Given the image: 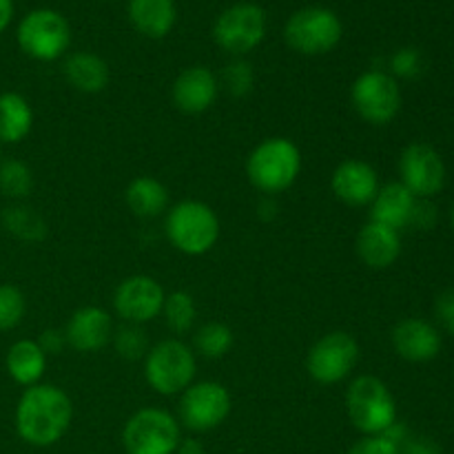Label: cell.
Masks as SVG:
<instances>
[{
    "label": "cell",
    "instance_id": "f546056e",
    "mask_svg": "<svg viewBox=\"0 0 454 454\" xmlns=\"http://www.w3.org/2000/svg\"><path fill=\"white\" fill-rule=\"evenodd\" d=\"M114 344L115 353L120 355L127 362H137V359H145L146 353H149V337H146V331L137 324H124L114 331Z\"/></svg>",
    "mask_w": 454,
    "mask_h": 454
},
{
    "label": "cell",
    "instance_id": "4316f807",
    "mask_svg": "<svg viewBox=\"0 0 454 454\" xmlns=\"http://www.w3.org/2000/svg\"><path fill=\"white\" fill-rule=\"evenodd\" d=\"M3 226L7 233L22 242H40L47 235V224L43 217L25 204H12L3 211Z\"/></svg>",
    "mask_w": 454,
    "mask_h": 454
},
{
    "label": "cell",
    "instance_id": "9c48e42d",
    "mask_svg": "<svg viewBox=\"0 0 454 454\" xmlns=\"http://www.w3.org/2000/svg\"><path fill=\"white\" fill-rule=\"evenodd\" d=\"M344 27L340 16L326 7H304L293 13L284 27V38L301 56H324L340 44Z\"/></svg>",
    "mask_w": 454,
    "mask_h": 454
},
{
    "label": "cell",
    "instance_id": "603a6c76",
    "mask_svg": "<svg viewBox=\"0 0 454 454\" xmlns=\"http://www.w3.org/2000/svg\"><path fill=\"white\" fill-rule=\"evenodd\" d=\"M129 20L137 34L153 40L164 38L176 27V0H129Z\"/></svg>",
    "mask_w": 454,
    "mask_h": 454
},
{
    "label": "cell",
    "instance_id": "836d02e7",
    "mask_svg": "<svg viewBox=\"0 0 454 454\" xmlns=\"http://www.w3.org/2000/svg\"><path fill=\"white\" fill-rule=\"evenodd\" d=\"M346 454H402L399 446L384 437V434H375V437H362L357 443L346 450Z\"/></svg>",
    "mask_w": 454,
    "mask_h": 454
},
{
    "label": "cell",
    "instance_id": "6da1fadb",
    "mask_svg": "<svg viewBox=\"0 0 454 454\" xmlns=\"http://www.w3.org/2000/svg\"><path fill=\"white\" fill-rule=\"evenodd\" d=\"M74 402L53 384H35L25 388L16 403L13 426L18 437L34 448L56 446L71 428Z\"/></svg>",
    "mask_w": 454,
    "mask_h": 454
},
{
    "label": "cell",
    "instance_id": "ab89813d",
    "mask_svg": "<svg viewBox=\"0 0 454 454\" xmlns=\"http://www.w3.org/2000/svg\"><path fill=\"white\" fill-rule=\"evenodd\" d=\"M13 18V3L12 0H0V34L9 27Z\"/></svg>",
    "mask_w": 454,
    "mask_h": 454
},
{
    "label": "cell",
    "instance_id": "30bf717a",
    "mask_svg": "<svg viewBox=\"0 0 454 454\" xmlns=\"http://www.w3.org/2000/svg\"><path fill=\"white\" fill-rule=\"evenodd\" d=\"M18 44L38 62L60 60L71 44V27L62 13L53 9H34L20 20Z\"/></svg>",
    "mask_w": 454,
    "mask_h": 454
},
{
    "label": "cell",
    "instance_id": "60d3db41",
    "mask_svg": "<svg viewBox=\"0 0 454 454\" xmlns=\"http://www.w3.org/2000/svg\"><path fill=\"white\" fill-rule=\"evenodd\" d=\"M452 229H454V207H452Z\"/></svg>",
    "mask_w": 454,
    "mask_h": 454
},
{
    "label": "cell",
    "instance_id": "e0dca14e",
    "mask_svg": "<svg viewBox=\"0 0 454 454\" xmlns=\"http://www.w3.org/2000/svg\"><path fill=\"white\" fill-rule=\"evenodd\" d=\"M67 346L78 353H98L114 340V319L100 306H82L69 317L62 328Z\"/></svg>",
    "mask_w": 454,
    "mask_h": 454
},
{
    "label": "cell",
    "instance_id": "3957f363",
    "mask_svg": "<svg viewBox=\"0 0 454 454\" xmlns=\"http://www.w3.org/2000/svg\"><path fill=\"white\" fill-rule=\"evenodd\" d=\"M164 233L176 251L189 257L207 255L220 239V217L202 200H182L167 211Z\"/></svg>",
    "mask_w": 454,
    "mask_h": 454
},
{
    "label": "cell",
    "instance_id": "83f0119b",
    "mask_svg": "<svg viewBox=\"0 0 454 454\" xmlns=\"http://www.w3.org/2000/svg\"><path fill=\"white\" fill-rule=\"evenodd\" d=\"M233 341L235 337L231 326L222 322H208L195 331L191 348L195 350V355H202L207 359H222L231 353Z\"/></svg>",
    "mask_w": 454,
    "mask_h": 454
},
{
    "label": "cell",
    "instance_id": "5b68a950",
    "mask_svg": "<svg viewBox=\"0 0 454 454\" xmlns=\"http://www.w3.org/2000/svg\"><path fill=\"white\" fill-rule=\"evenodd\" d=\"M346 412L364 437L384 434L397 421V403L388 386L375 375H359L346 388Z\"/></svg>",
    "mask_w": 454,
    "mask_h": 454
},
{
    "label": "cell",
    "instance_id": "f1b7e54d",
    "mask_svg": "<svg viewBox=\"0 0 454 454\" xmlns=\"http://www.w3.org/2000/svg\"><path fill=\"white\" fill-rule=\"evenodd\" d=\"M34 191V173L22 160H0V193L9 200L29 198Z\"/></svg>",
    "mask_w": 454,
    "mask_h": 454
},
{
    "label": "cell",
    "instance_id": "ba28073f",
    "mask_svg": "<svg viewBox=\"0 0 454 454\" xmlns=\"http://www.w3.org/2000/svg\"><path fill=\"white\" fill-rule=\"evenodd\" d=\"M350 105L364 122L386 127L402 111V89L397 78L381 69H368L350 87Z\"/></svg>",
    "mask_w": 454,
    "mask_h": 454
},
{
    "label": "cell",
    "instance_id": "b9f144b4",
    "mask_svg": "<svg viewBox=\"0 0 454 454\" xmlns=\"http://www.w3.org/2000/svg\"><path fill=\"white\" fill-rule=\"evenodd\" d=\"M0 155H3V145H0Z\"/></svg>",
    "mask_w": 454,
    "mask_h": 454
},
{
    "label": "cell",
    "instance_id": "d6a6232c",
    "mask_svg": "<svg viewBox=\"0 0 454 454\" xmlns=\"http://www.w3.org/2000/svg\"><path fill=\"white\" fill-rule=\"evenodd\" d=\"M421 74V53L417 49L406 47L399 49L393 58H390V75L393 78H417Z\"/></svg>",
    "mask_w": 454,
    "mask_h": 454
},
{
    "label": "cell",
    "instance_id": "7402d4cb",
    "mask_svg": "<svg viewBox=\"0 0 454 454\" xmlns=\"http://www.w3.org/2000/svg\"><path fill=\"white\" fill-rule=\"evenodd\" d=\"M124 202L129 211L140 220H155L160 215H167L171 208V195L158 177L137 176L129 182L124 191Z\"/></svg>",
    "mask_w": 454,
    "mask_h": 454
},
{
    "label": "cell",
    "instance_id": "cb8c5ba5",
    "mask_svg": "<svg viewBox=\"0 0 454 454\" xmlns=\"http://www.w3.org/2000/svg\"><path fill=\"white\" fill-rule=\"evenodd\" d=\"M47 355L40 348L35 340H18L16 344L9 346L4 366H7L9 377L22 388L40 384L47 371Z\"/></svg>",
    "mask_w": 454,
    "mask_h": 454
},
{
    "label": "cell",
    "instance_id": "1f68e13d",
    "mask_svg": "<svg viewBox=\"0 0 454 454\" xmlns=\"http://www.w3.org/2000/svg\"><path fill=\"white\" fill-rule=\"evenodd\" d=\"M27 313V300L20 288L0 284V333L20 326Z\"/></svg>",
    "mask_w": 454,
    "mask_h": 454
},
{
    "label": "cell",
    "instance_id": "e575fe53",
    "mask_svg": "<svg viewBox=\"0 0 454 454\" xmlns=\"http://www.w3.org/2000/svg\"><path fill=\"white\" fill-rule=\"evenodd\" d=\"M434 224H437V207L433 204V200H417L411 226L419 231H430L434 229Z\"/></svg>",
    "mask_w": 454,
    "mask_h": 454
},
{
    "label": "cell",
    "instance_id": "277c9868",
    "mask_svg": "<svg viewBox=\"0 0 454 454\" xmlns=\"http://www.w3.org/2000/svg\"><path fill=\"white\" fill-rule=\"evenodd\" d=\"M198 375V355L186 341L171 337L151 346L145 357V380L162 397L182 395Z\"/></svg>",
    "mask_w": 454,
    "mask_h": 454
},
{
    "label": "cell",
    "instance_id": "8992f818",
    "mask_svg": "<svg viewBox=\"0 0 454 454\" xmlns=\"http://www.w3.org/2000/svg\"><path fill=\"white\" fill-rule=\"evenodd\" d=\"M182 439V426L173 412L146 406L133 412L122 428L127 454H176Z\"/></svg>",
    "mask_w": 454,
    "mask_h": 454
},
{
    "label": "cell",
    "instance_id": "7c38bea8",
    "mask_svg": "<svg viewBox=\"0 0 454 454\" xmlns=\"http://www.w3.org/2000/svg\"><path fill=\"white\" fill-rule=\"evenodd\" d=\"M359 364V344L350 333L333 331L319 337L306 355V372L319 386L348 380Z\"/></svg>",
    "mask_w": 454,
    "mask_h": 454
},
{
    "label": "cell",
    "instance_id": "8d00e7d4",
    "mask_svg": "<svg viewBox=\"0 0 454 454\" xmlns=\"http://www.w3.org/2000/svg\"><path fill=\"white\" fill-rule=\"evenodd\" d=\"M402 454H442V448L428 437H419V434H408L403 443L399 446Z\"/></svg>",
    "mask_w": 454,
    "mask_h": 454
},
{
    "label": "cell",
    "instance_id": "2e32d148",
    "mask_svg": "<svg viewBox=\"0 0 454 454\" xmlns=\"http://www.w3.org/2000/svg\"><path fill=\"white\" fill-rule=\"evenodd\" d=\"M220 96V78L208 67L195 65L182 71L171 87V100L186 115L207 114Z\"/></svg>",
    "mask_w": 454,
    "mask_h": 454
},
{
    "label": "cell",
    "instance_id": "74e56055",
    "mask_svg": "<svg viewBox=\"0 0 454 454\" xmlns=\"http://www.w3.org/2000/svg\"><path fill=\"white\" fill-rule=\"evenodd\" d=\"M35 341H38L40 348L44 350L47 357H51V355H60L67 346L65 331H60V328H47V331H44Z\"/></svg>",
    "mask_w": 454,
    "mask_h": 454
},
{
    "label": "cell",
    "instance_id": "d590c367",
    "mask_svg": "<svg viewBox=\"0 0 454 454\" xmlns=\"http://www.w3.org/2000/svg\"><path fill=\"white\" fill-rule=\"evenodd\" d=\"M434 315H437V322L442 324L443 331L454 335V288H450V291H443L442 295L437 297Z\"/></svg>",
    "mask_w": 454,
    "mask_h": 454
},
{
    "label": "cell",
    "instance_id": "f35d334b",
    "mask_svg": "<svg viewBox=\"0 0 454 454\" xmlns=\"http://www.w3.org/2000/svg\"><path fill=\"white\" fill-rule=\"evenodd\" d=\"M176 454H207V448L198 437H182Z\"/></svg>",
    "mask_w": 454,
    "mask_h": 454
},
{
    "label": "cell",
    "instance_id": "52a82bcc",
    "mask_svg": "<svg viewBox=\"0 0 454 454\" xmlns=\"http://www.w3.org/2000/svg\"><path fill=\"white\" fill-rule=\"evenodd\" d=\"M233 399L229 388L220 381H193L177 402V421L193 434L211 433L220 428L231 415Z\"/></svg>",
    "mask_w": 454,
    "mask_h": 454
},
{
    "label": "cell",
    "instance_id": "ac0fdd59",
    "mask_svg": "<svg viewBox=\"0 0 454 454\" xmlns=\"http://www.w3.org/2000/svg\"><path fill=\"white\" fill-rule=\"evenodd\" d=\"M390 341H393L395 353L412 364L433 362L442 350V335H439L437 326L421 317L402 319L393 328Z\"/></svg>",
    "mask_w": 454,
    "mask_h": 454
},
{
    "label": "cell",
    "instance_id": "4dcf8cb0",
    "mask_svg": "<svg viewBox=\"0 0 454 454\" xmlns=\"http://www.w3.org/2000/svg\"><path fill=\"white\" fill-rule=\"evenodd\" d=\"M255 84V71L253 65L244 58H235L224 67L220 78V87H226V91L233 98H244L253 91Z\"/></svg>",
    "mask_w": 454,
    "mask_h": 454
},
{
    "label": "cell",
    "instance_id": "7a4b0ae2",
    "mask_svg": "<svg viewBox=\"0 0 454 454\" xmlns=\"http://www.w3.org/2000/svg\"><path fill=\"white\" fill-rule=\"evenodd\" d=\"M301 173V151L291 137H266L247 160V177L262 195L284 193Z\"/></svg>",
    "mask_w": 454,
    "mask_h": 454
},
{
    "label": "cell",
    "instance_id": "44dd1931",
    "mask_svg": "<svg viewBox=\"0 0 454 454\" xmlns=\"http://www.w3.org/2000/svg\"><path fill=\"white\" fill-rule=\"evenodd\" d=\"M62 75L75 91L93 96V93L105 91L111 71L105 58L98 56V53L75 51L69 53L62 62Z\"/></svg>",
    "mask_w": 454,
    "mask_h": 454
},
{
    "label": "cell",
    "instance_id": "9a60e30c",
    "mask_svg": "<svg viewBox=\"0 0 454 454\" xmlns=\"http://www.w3.org/2000/svg\"><path fill=\"white\" fill-rule=\"evenodd\" d=\"M380 186V173L375 167L359 158H348L337 164L331 177L333 195L353 208L371 207Z\"/></svg>",
    "mask_w": 454,
    "mask_h": 454
},
{
    "label": "cell",
    "instance_id": "d6986e66",
    "mask_svg": "<svg viewBox=\"0 0 454 454\" xmlns=\"http://www.w3.org/2000/svg\"><path fill=\"white\" fill-rule=\"evenodd\" d=\"M357 255L368 269L384 270L390 269L402 255V233L390 226L380 224V222L368 220L359 229L357 239H355Z\"/></svg>",
    "mask_w": 454,
    "mask_h": 454
},
{
    "label": "cell",
    "instance_id": "d4e9b609",
    "mask_svg": "<svg viewBox=\"0 0 454 454\" xmlns=\"http://www.w3.org/2000/svg\"><path fill=\"white\" fill-rule=\"evenodd\" d=\"M34 129V109L20 93H0V145H18Z\"/></svg>",
    "mask_w": 454,
    "mask_h": 454
},
{
    "label": "cell",
    "instance_id": "8fae6325",
    "mask_svg": "<svg viewBox=\"0 0 454 454\" xmlns=\"http://www.w3.org/2000/svg\"><path fill=\"white\" fill-rule=\"evenodd\" d=\"M269 29V16L255 3H235L217 16L213 25V40L222 51L235 58L247 56L260 47Z\"/></svg>",
    "mask_w": 454,
    "mask_h": 454
},
{
    "label": "cell",
    "instance_id": "4fadbf2b",
    "mask_svg": "<svg viewBox=\"0 0 454 454\" xmlns=\"http://www.w3.org/2000/svg\"><path fill=\"white\" fill-rule=\"evenodd\" d=\"M399 177L417 200H433L446 184V164L437 149L426 142H412L402 151Z\"/></svg>",
    "mask_w": 454,
    "mask_h": 454
},
{
    "label": "cell",
    "instance_id": "ffe728a7",
    "mask_svg": "<svg viewBox=\"0 0 454 454\" xmlns=\"http://www.w3.org/2000/svg\"><path fill=\"white\" fill-rule=\"evenodd\" d=\"M417 198L402 184V182H388L380 186L375 200L371 204V220L399 231L411 226L412 211H415Z\"/></svg>",
    "mask_w": 454,
    "mask_h": 454
},
{
    "label": "cell",
    "instance_id": "5bb4252c",
    "mask_svg": "<svg viewBox=\"0 0 454 454\" xmlns=\"http://www.w3.org/2000/svg\"><path fill=\"white\" fill-rule=\"evenodd\" d=\"M164 297L167 293L158 279L151 275H131L115 286L114 310L124 324L145 326L162 315Z\"/></svg>",
    "mask_w": 454,
    "mask_h": 454
},
{
    "label": "cell",
    "instance_id": "484cf974",
    "mask_svg": "<svg viewBox=\"0 0 454 454\" xmlns=\"http://www.w3.org/2000/svg\"><path fill=\"white\" fill-rule=\"evenodd\" d=\"M162 317L173 335H186V333L193 331L195 322H198V304H195L193 295L186 291L167 293Z\"/></svg>",
    "mask_w": 454,
    "mask_h": 454
}]
</instances>
